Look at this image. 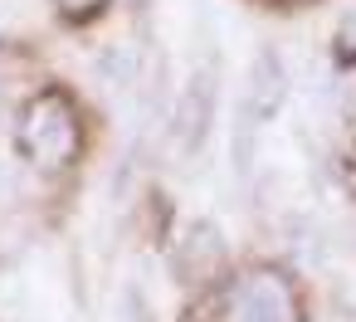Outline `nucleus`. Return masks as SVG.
<instances>
[{"label": "nucleus", "instance_id": "nucleus-1", "mask_svg": "<svg viewBox=\"0 0 356 322\" xmlns=\"http://www.w3.org/2000/svg\"><path fill=\"white\" fill-rule=\"evenodd\" d=\"M15 147L35 171H69L83 152V118L64 88H40L15 122Z\"/></svg>", "mask_w": 356, "mask_h": 322}, {"label": "nucleus", "instance_id": "nucleus-2", "mask_svg": "<svg viewBox=\"0 0 356 322\" xmlns=\"http://www.w3.org/2000/svg\"><path fill=\"white\" fill-rule=\"evenodd\" d=\"M225 322H302L293 278L264 264L234 273L225 288Z\"/></svg>", "mask_w": 356, "mask_h": 322}, {"label": "nucleus", "instance_id": "nucleus-3", "mask_svg": "<svg viewBox=\"0 0 356 322\" xmlns=\"http://www.w3.org/2000/svg\"><path fill=\"white\" fill-rule=\"evenodd\" d=\"M288 103V64L273 54V49H259L249 59V74H244V88H239V118L244 127H268Z\"/></svg>", "mask_w": 356, "mask_h": 322}, {"label": "nucleus", "instance_id": "nucleus-4", "mask_svg": "<svg viewBox=\"0 0 356 322\" xmlns=\"http://www.w3.org/2000/svg\"><path fill=\"white\" fill-rule=\"evenodd\" d=\"M210 122H215V69H195V74H191V83L181 88L176 122H171L181 156H195V152H205Z\"/></svg>", "mask_w": 356, "mask_h": 322}, {"label": "nucleus", "instance_id": "nucleus-5", "mask_svg": "<svg viewBox=\"0 0 356 322\" xmlns=\"http://www.w3.org/2000/svg\"><path fill=\"white\" fill-rule=\"evenodd\" d=\"M225 264H229V249H225V234L215 225H191L171 254V268L181 283H210Z\"/></svg>", "mask_w": 356, "mask_h": 322}, {"label": "nucleus", "instance_id": "nucleus-6", "mask_svg": "<svg viewBox=\"0 0 356 322\" xmlns=\"http://www.w3.org/2000/svg\"><path fill=\"white\" fill-rule=\"evenodd\" d=\"M49 6L64 15V20H93L108 10V0H49Z\"/></svg>", "mask_w": 356, "mask_h": 322}, {"label": "nucleus", "instance_id": "nucleus-7", "mask_svg": "<svg viewBox=\"0 0 356 322\" xmlns=\"http://www.w3.org/2000/svg\"><path fill=\"white\" fill-rule=\"evenodd\" d=\"M337 40H341V54H346V59H356V6L341 15V30H337Z\"/></svg>", "mask_w": 356, "mask_h": 322}]
</instances>
